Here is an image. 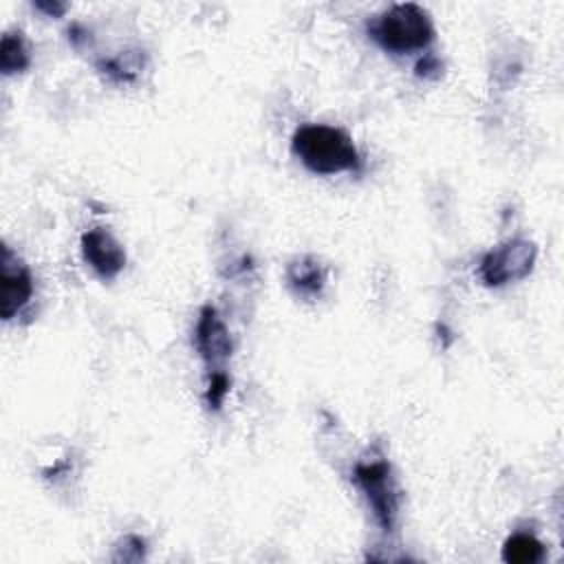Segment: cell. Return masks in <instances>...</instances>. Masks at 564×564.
Here are the masks:
<instances>
[{
	"label": "cell",
	"instance_id": "5b68a950",
	"mask_svg": "<svg viewBox=\"0 0 564 564\" xmlns=\"http://www.w3.org/2000/svg\"><path fill=\"white\" fill-rule=\"evenodd\" d=\"M33 295V278L29 267L11 251V247L2 245L0 260V315L2 319L15 317Z\"/></svg>",
	"mask_w": 564,
	"mask_h": 564
},
{
	"label": "cell",
	"instance_id": "8fae6325",
	"mask_svg": "<svg viewBox=\"0 0 564 564\" xmlns=\"http://www.w3.org/2000/svg\"><path fill=\"white\" fill-rule=\"evenodd\" d=\"M227 392H229V379H227V375H225L223 370H214V372H212V377H209L207 394H205V399H207L209 408L218 410V408L223 405V401H225Z\"/></svg>",
	"mask_w": 564,
	"mask_h": 564
},
{
	"label": "cell",
	"instance_id": "30bf717a",
	"mask_svg": "<svg viewBox=\"0 0 564 564\" xmlns=\"http://www.w3.org/2000/svg\"><path fill=\"white\" fill-rule=\"evenodd\" d=\"M31 57H29V48L26 42L22 37V33H4L2 35V44H0V70L4 75H13V73H22L29 66Z\"/></svg>",
	"mask_w": 564,
	"mask_h": 564
},
{
	"label": "cell",
	"instance_id": "7c38bea8",
	"mask_svg": "<svg viewBox=\"0 0 564 564\" xmlns=\"http://www.w3.org/2000/svg\"><path fill=\"white\" fill-rule=\"evenodd\" d=\"M416 75H419V77H427V79L438 77V75H441V62H438V57L425 55L423 59H419V64H416Z\"/></svg>",
	"mask_w": 564,
	"mask_h": 564
},
{
	"label": "cell",
	"instance_id": "3957f363",
	"mask_svg": "<svg viewBox=\"0 0 564 564\" xmlns=\"http://www.w3.org/2000/svg\"><path fill=\"white\" fill-rule=\"evenodd\" d=\"M538 249L527 238H511L489 249L478 267V275L487 286H505L531 273Z\"/></svg>",
	"mask_w": 564,
	"mask_h": 564
},
{
	"label": "cell",
	"instance_id": "6da1fadb",
	"mask_svg": "<svg viewBox=\"0 0 564 564\" xmlns=\"http://www.w3.org/2000/svg\"><path fill=\"white\" fill-rule=\"evenodd\" d=\"M291 148L302 165L313 174L330 176L339 172H357L361 167V156L352 139L335 126H300L293 134Z\"/></svg>",
	"mask_w": 564,
	"mask_h": 564
},
{
	"label": "cell",
	"instance_id": "4fadbf2b",
	"mask_svg": "<svg viewBox=\"0 0 564 564\" xmlns=\"http://www.w3.org/2000/svg\"><path fill=\"white\" fill-rule=\"evenodd\" d=\"M35 9L44 11L46 15L59 18V15L66 11V4H62V2H35Z\"/></svg>",
	"mask_w": 564,
	"mask_h": 564
},
{
	"label": "cell",
	"instance_id": "ba28073f",
	"mask_svg": "<svg viewBox=\"0 0 564 564\" xmlns=\"http://www.w3.org/2000/svg\"><path fill=\"white\" fill-rule=\"evenodd\" d=\"M286 280L295 293L315 297L326 284V269L313 256H304L286 267Z\"/></svg>",
	"mask_w": 564,
	"mask_h": 564
},
{
	"label": "cell",
	"instance_id": "277c9868",
	"mask_svg": "<svg viewBox=\"0 0 564 564\" xmlns=\"http://www.w3.org/2000/svg\"><path fill=\"white\" fill-rule=\"evenodd\" d=\"M355 482L364 491L383 531H392L399 513V491L386 460H361L355 467Z\"/></svg>",
	"mask_w": 564,
	"mask_h": 564
},
{
	"label": "cell",
	"instance_id": "8992f818",
	"mask_svg": "<svg viewBox=\"0 0 564 564\" xmlns=\"http://www.w3.org/2000/svg\"><path fill=\"white\" fill-rule=\"evenodd\" d=\"M82 256L90 264V269L104 280L115 278L126 267L123 247L104 227L88 229L82 236Z\"/></svg>",
	"mask_w": 564,
	"mask_h": 564
},
{
	"label": "cell",
	"instance_id": "9c48e42d",
	"mask_svg": "<svg viewBox=\"0 0 564 564\" xmlns=\"http://www.w3.org/2000/svg\"><path fill=\"white\" fill-rule=\"evenodd\" d=\"M544 557V544L531 533H513L502 546V560L509 564H535Z\"/></svg>",
	"mask_w": 564,
	"mask_h": 564
},
{
	"label": "cell",
	"instance_id": "52a82bcc",
	"mask_svg": "<svg viewBox=\"0 0 564 564\" xmlns=\"http://www.w3.org/2000/svg\"><path fill=\"white\" fill-rule=\"evenodd\" d=\"M196 348L207 364L225 361L231 355V337L216 308L203 306L196 322Z\"/></svg>",
	"mask_w": 564,
	"mask_h": 564
},
{
	"label": "cell",
	"instance_id": "7a4b0ae2",
	"mask_svg": "<svg viewBox=\"0 0 564 564\" xmlns=\"http://www.w3.org/2000/svg\"><path fill=\"white\" fill-rule=\"evenodd\" d=\"M368 35L388 53L405 55L423 51L434 40V24L430 13L414 4H394L368 22Z\"/></svg>",
	"mask_w": 564,
	"mask_h": 564
}]
</instances>
